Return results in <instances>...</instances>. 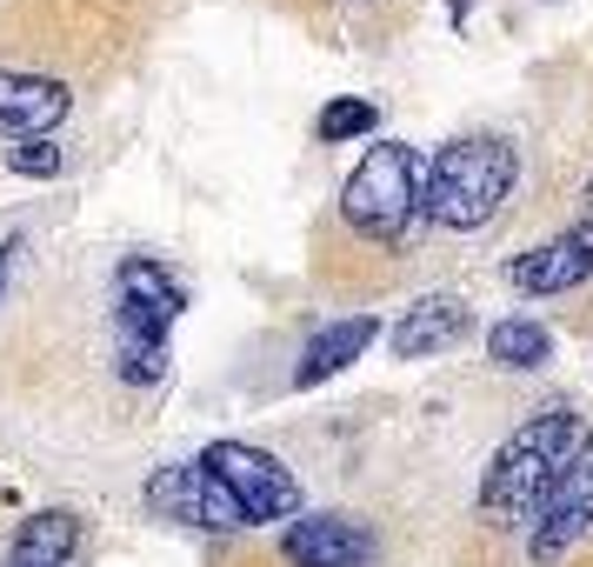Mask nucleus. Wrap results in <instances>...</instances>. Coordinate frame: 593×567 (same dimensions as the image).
<instances>
[{
    "mask_svg": "<svg viewBox=\"0 0 593 567\" xmlns=\"http://www.w3.org/2000/svg\"><path fill=\"white\" fill-rule=\"evenodd\" d=\"M507 281L521 294H574L581 281H593V214H581L574 227H561L554 241L527 247L521 261H507Z\"/></svg>",
    "mask_w": 593,
    "mask_h": 567,
    "instance_id": "9",
    "label": "nucleus"
},
{
    "mask_svg": "<svg viewBox=\"0 0 593 567\" xmlns=\"http://www.w3.org/2000/svg\"><path fill=\"white\" fill-rule=\"evenodd\" d=\"M593 454V421L574 408V401H547L534 408L481 468V488H474V508L487 521H534L541 495Z\"/></svg>",
    "mask_w": 593,
    "mask_h": 567,
    "instance_id": "1",
    "label": "nucleus"
},
{
    "mask_svg": "<svg viewBox=\"0 0 593 567\" xmlns=\"http://www.w3.org/2000/svg\"><path fill=\"white\" fill-rule=\"evenodd\" d=\"M380 127V107L367 100V94H334L320 114H314V134L327 140V147H347V140H367Z\"/></svg>",
    "mask_w": 593,
    "mask_h": 567,
    "instance_id": "15",
    "label": "nucleus"
},
{
    "mask_svg": "<svg viewBox=\"0 0 593 567\" xmlns=\"http://www.w3.org/2000/svg\"><path fill=\"white\" fill-rule=\"evenodd\" d=\"M374 341H380V314H347V321L314 328L307 348H300V361H294V388H320V381L347 374Z\"/></svg>",
    "mask_w": 593,
    "mask_h": 567,
    "instance_id": "12",
    "label": "nucleus"
},
{
    "mask_svg": "<svg viewBox=\"0 0 593 567\" xmlns=\"http://www.w3.org/2000/svg\"><path fill=\"white\" fill-rule=\"evenodd\" d=\"M200 461L227 481V495L240 501L247 528H267V521H294L300 515V481H294V468L280 454H267L254 441H214Z\"/></svg>",
    "mask_w": 593,
    "mask_h": 567,
    "instance_id": "6",
    "label": "nucleus"
},
{
    "mask_svg": "<svg viewBox=\"0 0 593 567\" xmlns=\"http://www.w3.org/2000/svg\"><path fill=\"white\" fill-rule=\"evenodd\" d=\"M7 167H13L20 180H53V174L67 167V154H60L53 134H47V140H13V147H7Z\"/></svg>",
    "mask_w": 593,
    "mask_h": 567,
    "instance_id": "16",
    "label": "nucleus"
},
{
    "mask_svg": "<svg viewBox=\"0 0 593 567\" xmlns=\"http://www.w3.org/2000/svg\"><path fill=\"white\" fill-rule=\"evenodd\" d=\"M587 535H593V454L574 461V468L541 495V508H534V521H527V555L541 567H554V561H567Z\"/></svg>",
    "mask_w": 593,
    "mask_h": 567,
    "instance_id": "7",
    "label": "nucleus"
},
{
    "mask_svg": "<svg viewBox=\"0 0 593 567\" xmlns=\"http://www.w3.org/2000/svg\"><path fill=\"white\" fill-rule=\"evenodd\" d=\"M514 180H521V147L507 134H461V140H447L427 160V187H421L427 227H441V234H481L507 207Z\"/></svg>",
    "mask_w": 593,
    "mask_h": 567,
    "instance_id": "3",
    "label": "nucleus"
},
{
    "mask_svg": "<svg viewBox=\"0 0 593 567\" xmlns=\"http://www.w3.org/2000/svg\"><path fill=\"white\" fill-rule=\"evenodd\" d=\"M187 314V287L154 261L127 254L113 267V307H107V341H113V381L120 388H160L174 368V321Z\"/></svg>",
    "mask_w": 593,
    "mask_h": 567,
    "instance_id": "2",
    "label": "nucleus"
},
{
    "mask_svg": "<svg viewBox=\"0 0 593 567\" xmlns=\"http://www.w3.org/2000/svg\"><path fill=\"white\" fill-rule=\"evenodd\" d=\"M80 548H87V521H80L73 508H40V515H27V521L13 528L7 561H20V567H73Z\"/></svg>",
    "mask_w": 593,
    "mask_h": 567,
    "instance_id": "13",
    "label": "nucleus"
},
{
    "mask_svg": "<svg viewBox=\"0 0 593 567\" xmlns=\"http://www.w3.org/2000/svg\"><path fill=\"white\" fill-rule=\"evenodd\" d=\"M280 561L287 567H374L380 561V541H374L367 521H354V515H340V508H320V515L287 521Z\"/></svg>",
    "mask_w": 593,
    "mask_h": 567,
    "instance_id": "8",
    "label": "nucleus"
},
{
    "mask_svg": "<svg viewBox=\"0 0 593 567\" xmlns=\"http://www.w3.org/2000/svg\"><path fill=\"white\" fill-rule=\"evenodd\" d=\"M13 254H20V234L0 241V287H7V274H13Z\"/></svg>",
    "mask_w": 593,
    "mask_h": 567,
    "instance_id": "17",
    "label": "nucleus"
},
{
    "mask_svg": "<svg viewBox=\"0 0 593 567\" xmlns=\"http://www.w3.org/2000/svg\"><path fill=\"white\" fill-rule=\"evenodd\" d=\"M467 7H474V0H454V20H467Z\"/></svg>",
    "mask_w": 593,
    "mask_h": 567,
    "instance_id": "19",
    "label": "nucleus"
},
{
    "mask_svg": "<svg viewBox=\"0 0 593 567\" xmlns=\"http://www.w3.org/2000/svg\"><path fill=\"white\" fill-rule=\"evenodd\" d=\"M487 361L501 374H534V368L554 361V334L541 321H527V314H507V321L487 328Z\"/></svg>",
    "mask_w": 593,
    "mask_h": 567,
    "instance_id": "14",
    "label": "nucleus"
},
{
    "mask_svg": "<svg viewBox=\"0 0 593 567\" xmlns=\"http://www.w3.org/2000/svg\"><path fill=\"white\" fill-rule=\"evenodd\" d=\"M421 187H427L421 147H407V140H374V147L360 154V167L347 174V187H340V221H347L360 241L401 247V241H414V227L427 221Z\"/></svg>",
    "mask_w": 593,
    "mask_h": 567,
    "instance_id": "4",
    "label": "nucleus"
},
{
    "mask_svg": "<svg viewBox=\"0 0 593 567\" xmlns=\"http://www.w3.org/2000/svg\"><path fill=\"white\" fill-rule=\"evenodd\" d=\"M581 214H593V180L581 187Z\"/></svg>",
    "mask_w": 593,
    "mask_h": 567,
    "instance_id": "18",
    "label": "nucleus"
},
{
    "mask_svg": "<svg viewBox=\"0 0 593 567\" xmlns=\"http://www.w3.org/2000/svg\"><path fill=\"white\" fill-rule=\"evenodd\" d=\"M140 501H147L160 521L194 528V535H240V528H247L240 501L227 495V481H220L200 454H194V461H174V468H154L147 488H140Z\"/></svg>",
    "mask_w": 593,
    "mask_h": 567,
    "instance_id": "5",
    "label": "nucleus"
},
{
    "mask_svg": "<svg viewBox=\"0 0 593 567\" xmlns=\"http://www.w3.org/2000/svg\"><path fill=\"white\" fill-rule=\"evenodd\" d=\"M67 107H73L67 80L0 67V134H7V140H47V134L67 120Z\"/></svg>",
    "mask_w": 593,
    "mask_h": 567,
    "instance_id": "11",
    "label": "nucleus"
},
{
    "mask_svg": "<svg viewBox=\"0 0 593 567\" xmlns=\"http://www.w3.org/2000/svg\"><path fill=\"white\" fill-rule=\"evenodd\" d=\"M467 334H474V307H467L461 294H421V301L394 321L387 348H394V361H434V354L461 348Z\"/></svg>",
    "mask_w": 593,
    "mask_h": 567,
    "instance_id": "10",
    "label": "nucleus"
},
{
    "mask_svg": "<svg viewBox=\"0 0 593 567\" xmlns=\"http://www.w3.org/2000/svg\"><path fill=\"white\" fill-rule=\"evenodd\" d=\"M0 567H20V561H0Z\"/></svg>",
    "mask_w": 593,
    "mask_h": 567,
    "instance_id": "20",
    "label": "nucleus"
}]
</instances>
